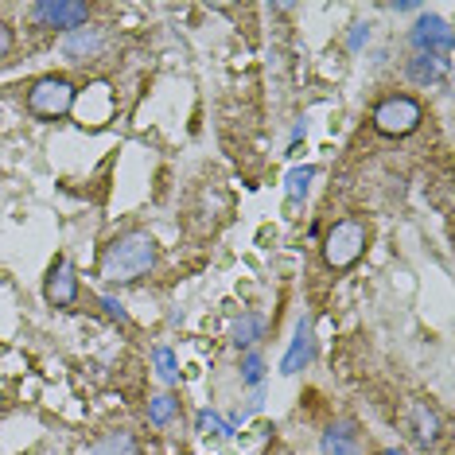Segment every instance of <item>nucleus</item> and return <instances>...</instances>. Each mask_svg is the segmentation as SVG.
I'll list each match as a JSON object with an SVG mask.
<instances>
[{"label": "nucleus", "instance_id": "12", "mask_svg": "<svg viewBox=\"0 0 455 455\" xmlns=\"http://www.w3.org/2000/svg\"><path fill=\"white\" fill-rule=\"evenodd\" d=\"M86 455H140V443H137V436H132V432L117 428V432H106L101 440L90 443Z\"/></svg>", "mask_w": 455, "mask_h": 455}, {"label": "nucleus", "instance_id": "8", "mask_svg": "<svg viewBox=\"0 0 455 455\" xmlns=\"http://www.w3.org/2000/svg\"><path fill=\"white\" fill-rule=\"evenodd\" d=\"M409 428H412V436H417V443H424V448L440 443V436H443L440 412L432 405H424V401H412L409 405Z\"/></svg>", "mask_w": 455, "mask_h": 455}, {"label": "nucleus", "instance_id": "7", "mask_svg": "<svg viewBox=\"0 0 455 455\" xmlns=\"http://www.w3.org/2000/svg\"><path fill=\"white\" fill-rule=\"evenodd\" d=\"M412 47H417V55H451V28L448 20L440 16H420L417 24H412Z\"/></svg>", "mask_w": 455, "mask_h": 455}, {"label": "nucleus", "instance_id": "2", "mask_svg": "<svg viewBox=\"0 0 455 455\" xmlns=\"http://www.w3.org/2000/svg\"><path fill=\"white\" fill-rule=\"evenodd\" d=\"M366 245H370L366 222H358V219L335 222V226L327 230V237H323V265L335 268V273H343V268H350V265L362 261Z\"/></svg>", "mask_w": 455, "mask_h": 455}, {"label": "nucleus", "instance_id": "17", "mask_svg": "<svg viewBox=\"0 0 455 455\" xmlns=\"http://www.w3.org/2000/svg\"><path fill=\"white\" fill-rule=\"evenodd\" d=\"M152 362H156V374L168 381V386H172L175 378H180V362H175V355H172L168 347H156V350H152Z\"/></svg>", "mask_w": 455, "mask_h": 455}, {"label": "nucleus", "instance_id": "14", "mask_svg": "<svg viewBox=\"0 0 455 455\" xmlns=\"http://www.w3.org/2000/svg\"><path fill=\"white\" fill-rule=\"evenodd\" d=\"M261 335H265V319L257 315V312H245V315L234 323V331H230V339H234V347H237V350L253 347Z\"/></svg>", "mask_w": 455, "mask_h": 455}, {"label": "nucleus", "instance_id": "1", "mask_svg": "<svg viewBox=\"0 0 455 455\" xmlns=\"http://www.w3.org/2000/svg\"><path fill=\"white\" fill-rule=\"evenodd\" d=\"M156 257H160L156 237L148 230H129L106 245V253H101V276L109 284H129L148 273L156 265Z\"/></svg>", "mask_w": 455, "mask_h": 455}, {"label": "nucleus", "instance_id": "19", "mask_svg": "<svg viewBox=\"0 0 455 455\" xmlns=\"http://www.w3.org/2000/svg\"><path fill=\"white\" fill-rule=\"evenodd\" d=\"M101 307H106V315H109V319H117V323H129V312H125V304H121V299L101 296Z\"/></svg>", "mask_w": 455, "mask_h": 455}, {"label": "nucleus", "instance_id": "15", "mask_svg": "<svg viewBox=\"0 0 455 455\" xmlns=\"http://www.w3.org/2000/svg\"><path fill=\"white\" fill-rule=\"evenodd\" d=\"M175 417H180V397H175V393H156V397L148 401V420L156 424V428H168Z\"/></svg>", "mask_w": 455, "mask_h": 455}, {"label": "nucleus", "instance_id": "21", "mask_svg": "<svg viewBox=\"0 0 455 455\" xmlns=\"http://www.w3.org/2000/svg\"><path fill=\"white\" fill-rule=\"evenodd\" d=\"M12 44H16V36H12V28L4 24V20H0V59L8 55V51H12Z\"/></svg>", "mask_w": 455, "mask_h": 455}, {"label": "nucleus", "instance_id": "23", "mask_svg": "<svg viewBox=\"0 0 455 455\" xmlns=\"http://www.w3.org/2000/svg\"><path fill=\"white\" fill-rule=\"evenodd\" d=\"M381 455H405V451H401V448H389V451H381Z\"/></svg>", "mask_w": 455, "mask_h": 455}, {"label": "nucleus", "instance_id": "20", "mask_svg": "<svg viewBox=\"0 0 455 455\" xmlns=\"http://www.w3.org/2000/svg\"><path fill=\"white\" fill-rule=\"evenodd\" d=\"M199 428H214L219 436H230V424H222L214 412H199Z\"/></svg>", "mask_w": 455, "mask_h": 455}, {"label": "nucleus", "instance_id": "16", "mask_svg": "<svg viewBox=\"0 0 455 455\" xmlns=\"http://www.w3.org/2000/svg\"><path fill=\"white\" fill-rule=\"evenodd\" d=\"M315 180V168H292V172H288V199H292V203H299V199H304V195H307V183H312Z\"/></svg>", "mask_w": 455, "mask_h": 455}, {"label": "nucleus", "instance_id": "18", "mask_svg": "<svg viewBox=\"0 0 455 455\" xmlns=\"http://www.w3.org/2000/svg\"><path fill=\"white\" fill-rule=\"evenodd\" d=\"M261 378H265V358L257 355V350H250V355L242 358V381L245 386H261Z\"/></svg>", "mask_w": 455, "mask_h": 455}, {"label": "nucleus", "instance_id": "13", "mask_svg": "<svg viewBox=\"0 0 455 455\" xmlns=\"http://www.w3.org/2000/svg\"><path fill=\"white\" fill-rule=\"evenodd\" d=\"M443 67H448L443 55H417V59H409V78L417 82V86H432V82L443 75Z\"/></svg>", "mask_w": 455, "mask_h": 455}, {"label": "nucleus", "instance_id": "6", "mask_svg": "<svg viewBox=\"0 0 455 455\" xmlns=\"http://www.w3.org/2000/svg\"><path fill=\"white\" fill-rule=\"evenodd\" d=\"M44 299L51 307H75L78 304V268L70 257H59L51 265L47 281H44Z\"/></svg>", "mask_w": 455, "mask_h": 455}, {"label": "nucleus", "instance_id": "5", "mask_svg": "<svg viewBox=\"0 0 455 455\" xmlns=\"http://www.w3.org/2000/svg\"><path fill=\"white\" fill-rule=\"evenodd\" d=\"M28 16L39 32H75V28H86L90 4H82V0H39Z\"/></svg>", "mask_w": 455, "mask_h": 455}, {"label": "nucleus", "instance_id": "24", "mask_svg": "<svg viewBox=\"0 0 455 455\" xmlns=\"http://www.w3.org/2000/svg\"><path fill=\"white\" fill-rule=\"evenodd\" d=\"M0 117H4V113H0Z\"/></svg>", "mask_w": 455, "mask_h": 455}, {"label": "nucleus", "instance_id": "22", "mask_svg": "<svg viewBox=\"0 0 455 455\" xmlns=\"http://www.w3.org/2000/svg\"><path fill=\"white\" fill-rule=\"evenodd\" d=\"M362 39H370V32H362V24H355V36H350V47H362Z\"/></svg>", "mask_w": 455, "mask_h": 455}, {"label": "nucleus", "instance_id": "10", "mask_svg": "<svg viewBox=\"0 0 455 455\" xmlns=\"http://www.w3.org/2000/svg\"><path fill=\"white\" fill-rule=\"evenodd\" d=\"M63 51L75 63H86V59H98L106 51V36H101V28H75V32H67Z\"/></svg>", "mask_w": 455, "mask_h": 455}, {"label": "nucleus", "instance_id": "3", "mask_svg": "<svg viewBox=\"0 0 455 455\" xmlns=\"http://www.w3.org/2000/svg\"><path fill=\"white\" fill-rule=\"evenodd\" d=\"M370 121H374V129L381 132V137H409V132L420 129L424 121V106L412 94H393V98H381L374 113H370Z\"/></svg>", "mask_w": 455, "mask_h": 455}, {"label": "nucleus", "instance_id": "11", "mask_svg": "<svg viewBox=\"0 0 455 455\" xmlns=\"http://www.w3.org/2000/svg\"><path fill=\"white\" fill-rule=\"evenodd\" d=\"M323 455H358V428L350 420H339L323 432Z\"/></svg>", "mask_w": 455, "mask_h": 455}, {"label": "nucleus", "instance_id": "9", "mask_svg": "<svg viewBox=\"0 0 455 455\" xmlns=\"http://www.w3.org/2000/svg\"><path fill=\"white\" fill-rule=\"evenodd\" d=\"M312 355H315L312 319H299V323H296V339H292V347H288V355L281 362V374H299V370L312 362Z\"/></svg>", "mask_w": 455, "mask_h": 455}, {"label": "nucleus", "instance_id": "4", "mask_svg": "<svg viewBox=\"0 0 455 455\" xmlns=\"http://www.w3.org/2000/svg\"><path fill=\"white\" fill-rule=\"evenodd\" d=\"M75 101H78V90H75V82L63 78V75H47L28 90V113L39 121L67 117V113L75 109Z\"/></svg>", "mask_w": 455, "mask_h": 455}]
</instances>
